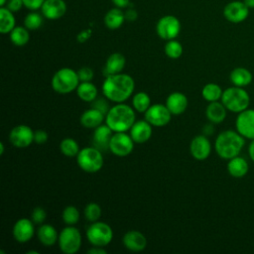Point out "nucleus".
<instances>
[{
	"label": "nucleus",
	"instance_id": "nucleus-1",
	"mask_svg": "<svg viewBox=\"0 0 254 254\" xmlns=\"http://www.w3.org/2000/svg\"><path fill=\"white\" fill-rule=\"evenodd\" d=\"M135 88L134 79L126 73H116L106 76L102 83L103 95L115 103L127 100Z\"/></svg>",
	"mask_w": 254,
	"mask_h": 254
},
{
	"label": "nucleus",
	"instance_id": "nucleus-2",
	"mask_svg": "<svg viewBox=\"0 0 254 254\" xmlns=\"http://www.w3.org/2000/svg\"><path fill=\"white\" fill-rule=\"evenodd\" d=\"M245 140L236 130H225L217 135L214 150L221 159L228 161L240 154L244 148Z\"/></svg>",
	"mask_w": 254,
	"mask_h": 254
},
{
	"label": "nucleus",
	"instance_id": "nucleus-3",
	"mask_svg": "<svg viewBox=\"0 0 254 254\" xmlns=\"http://www.w3.org/2000/svg\"><path fill=\"white\" fill-rule=\"evenodd\" d=\"M135 112L132 107L124 103H117L112 106L105 116L107 124L113 132H126L135 123Z\"/></svg>",
	"mask_w": 254,
	"mask_h": 254
},
{
	"label": "nucleus",
	"instance_id": "nucleus-4",
	"mask_svg": "<svg viewBox=\"0 0 254 254\" xmlns=\"http://www.w3.org/2000/svg\"><path fill=\"white\" fill-rule=\"evenodd\" d=\"M220 100L228 111L238 114L239 112L249 108L251 98L244 87L233 85L223 90Z\"/></svg>",
	"mask_w": 254,
	"mask_h": 254
},
{
	"label": "nucleus",
	"instance_id": "nucleus-5",
	"mask_svg": "<svg viewBox=\"0 0 254 254\" xmlns=\"http://www.w3.org/2000/svg\"><path fill=\"white\" fill-rule=\"evenodd\" d=\"M79 81L77 71L69 67H63L56 71L52 77L51 83L56 92L65 94L76 90Z\"/></svg>",
	"mask_w": 254,
	"mask_h": 254
},
{
	"label": "nucleus",
	"instance_id": "nucleus-6",
	"mask_svg": "<svg viewBox=\"0 0 254 254\" xmlns=\"http://www.w3.org/2000/svg\"><path fill=\"white\" fill-rule=\"evenodd\" d=\"M78 167L86 173H96L103 167V156L96 147H85L80 149L76 156Z\"/></svg>",
	"mask_w": 254,
	"mask_h": 254
},
{
	"label": "nucleus",
	"instance_id": "nucleus-7",
	"mask_svg": "<svg viewBox=\"0 0 254 254\" xmlns=\"http://www.w3.org/2000/svg\"><path fill=\"white\" fill-rule=\"evenodd\" d=\"M86 237L91 245L104 247L111 242L113 238V230L111 226L105 222L94 221L88 226Z\"/></svg>",
	"mask_w": 254,
	"mask_h": 254
},
{
	"label": "nucleus",
	"instance_id": "nucleus-8",
	"mask_svg": "<svg viewBox=\"0 0 254 254\" xmlns=\"http://www.w3.org/2000/svg\"><path fill=\"white\" fill-rule=\"evenodd\" d=\"M59 247L64 254H75L81 246V234L73 225L64 227L59 234Z\"/></svg>",
	"mask_w": 254,
	"mask_h": 254
},
{
	"label": "nucleus",
	"instance_id": "nucleus-9",
	"mask_svg": "<svg viewBox=\"0 0 254 254\" xmlns=\"http://www.w3.org/2000/svg\"><path fill=\"white\" fill-rule=\"evenodd\" d=\"M180 31L181 23L179 19L173 15H166L162 17L156 25V32L163 40H174L178 37Z\"/></svg>",
	"mask_w": 254,
	"mask_h": 254
},
{
	"label": "nucleus",
	"instance_id": "nucleus-10",
	"mask_svg": "<svg viewBox=\"0 0 254 254\" xmlns=\"http://www.w3.org/2000/svg\"><path fill=\"white\" fill-rule=\"evenodd\" d=\"M134 141L125 132H115L109 142V150L118 157H125L131 154L134 148Z\"/></svg>",
	"mask_w": 254,
	"mask_h": 254
},
{
	"label": "nucleus",
	"instance_id": "nucleus-11",
	"mask_svg": "<svg viewBox=\"0 0 254 254\" xmlns=\"http://www.w3.org/2000/svg\"><path fill=\"white\" fill-rule=\"evenodd\" d=\"M235 130L245 139H254V109L247 108L239 112L235 119Z\"/></svg>",
	"mask_w": 254,
	"mask_h": 254
},
{
	"label": "nucleus",
	"instance_id": "nucleus-12",
	"mask_svg": "<svg viewBox=\"0 0 254 254\" xmlns=\"http://www.w3.org/2000/svg\"><path fill=\"white\" fill-rule=\"evenodd\" d=\"M145 119L152 125L156 127H162L167 125L172 117V113L165 104H152L144 113Z\"/></svg>",
	"mask_w": 254,
	"mask_h": 254
},
{
	"label": "nucleus",
	"instance_id": "nucleus-13",
	"mask_svg": "<svg viewBox=\"0 0 254 254\" xmlns=\"http://www.w3.org/2000/svg\"><path fill=\"white\" fill-rule=\"evenodd\" d=\"M223 16L228 22L238 24L247 19L249 16V8L243 1H231L225 5Z\"/></svg>",
	"mask_w": 254,
	"mask_h": 254
},
{
	"label": "nucleus",
	"instance_id": "nucleus-14",
	"mask_svg": "<svg viewBox=\"0 0 254 254\" xmlns=\"http://www.w3.org/2000/svg\"><path fill=\"white\" fill-rule=\"evenodd\" d=\"M9 140L17 148H26L34 142V131L27 125H17L11 130Z\"/></svg>",
	"mask_w": 254,
	"mask_h": 254
},
{
	"label": "nucleus",
	"instance_id": "nucleus-15",
	"mask_svg": "<svg viewBox=\"0 0 254 254\" xmlns=\"http://www.w3.org/2000/svg\"><path fill=\"white\" fill-rule=\"evenodd\" d=\"M190 152L197 161L206 160L211 153V144L209 139L204 134L193 137L190 145Z\"/></svg>",
	"mask_w": 254,
	"mask_h": 254
},
{
	"label": "nucleus",
	"instance_id": "nucleus-16",
	"mask_svg": "<svg viewBox=\"0 0 254 254\" xmlns=\"http://www.w3.org/2000/svg\"><path fill=\"white\" fill-rule=\"evenodd\" d=\"M34 222L29 218H20L13 225L12 234L16 241L26 243L30 241L35 233Z\"/></svg>",
	"mask_w": 254,
	"mask_h": 254
},
{
	"label": "nucleus",
	"instance_id": "nucleus-17",
	"mask_svg": "<svg viewBox=\"0 0 254 254\" xmlns=\"http://www.w3.org/2000/svg\"><path fill=\"white\" fill-rule=\"evenodd\" d=\"M123 245L130 251L140 252L147 246V239L145 235L138 230L127 231L122 238Z\"/></svg>",
	"mask_w": 254,
	"mask_h": 254
},
{
	"label": "nucleus",
	"instance_id": "nucleus-18",
	"mask_svg": "<svg viewBox=\"0 0 254 254\" xmlns=\"http://www.w3.org/2000/svg\"><path fill=\"white\" fill-rule=\"evenodd\" d=\"M41 11L45 18L57 20L65 14L66 4L64 0H45Z\"/></svg>",
	"mask_w": 254,
	"mask_h": 254
},
{
	"label": "nucleus",
	"instance_id": "nucleus-19",
	"mask_svg": "<svg viewBox=\"0 0 254 254\" xmlns=\"http://www.w3.org/2000/svg\"><path fill=\"white\" fill-rule=\"evenodd\" d=\"M152 125L145 119L135 121L130 129V136L137 144H143L147 142L152 136Z\"/></svg>",
	"mask_w": 254,
	"mask_h": 254
},
{
	"label": "nucleus",
	"instance_id": "nucleus-20",
	"mask_svg": "<svg viewBox=\"0 0 254 254\" xmlns=\"http://www.w3.org/2000/svg\"><path fill=\"white\" fill-rule=\"evenodd\" d=\"M226 169H227L228 174L232 178L241 179L248 174L249 164L245 158L238 155V156L233 157L228 160Z\"/></svg>",
	"mask_w": 254,
	"mask_h": 254
},
{
	"label": "nucleus",
	"instance_id": "nucleus-21",
	"mask_svg": "<svg viewBox=\"0 0 254 254\" xmlns=\"http://www.w3.org/2000/svg\"><path fill=\"white\" fill-rule=\"evenodd\" d=\"M125 63H126V60L122 54L120 53L111 54L107 58L105 66L103 67V70H102L103 75L106 77L112 74L120 73L125 66Z\"/></svg>",
	"mask_w": 254,
	"mask_h": 254
},
{
	"label": "nucleus",
	"instance_id": "nucleus-22",
	"mask_svg": "<svg viewBox=\"0 0 254 254\" xmlns=\"http://www.w3.org/2000/svg\"><path fill=\"white\" fill-rule=\"evenodd\" d=\"M166 105L173 115H180L188 107V98L184 93L176 91L167 97Z\"/></svg>",
	"mask_w": 254,
	"mask_h": 254
},
{
	"label": "nucleus",
	"instance_id": "nucleus-23",
	"mask_svg": "<svg viewBox=\"0 0 254 254\" xmlns=\"http://www.w3.org/2000/svg\"><path fill=\"white\" fill-rule=\"evenodd\" d=\"M112 130L107 124H101L94 129L93 132V144L100 151L109 149V142L111 139Z\"/></svg>",
	"mask_w": 254,
	"mask_h": 254
},
{
	"label": "nucleus",
	"instance_id": "nucleus-24",
	"mask_svg": "<svg viewBox=\"0 0 254 254\" xmlns=\"http://www.w3.org/2000/svg\"><path fill=\"white\" fill-rule=\"evenodd\" d=\"M227 109L220 101L209 102L205 108V116L209 122L213 124H219L224 121L227 115Z\"/></svg>",
	"mask_w": 254,
	"mask_h": 254
},
{
	"label": "nucleus",
	"instance_id": "nucleus-25",
	"mask_svg": "<svg viewBox=\"0 0 254 254\" xmlns=\"http://www.w3.org/2000/svg\"><path fill=\"white\" fill-rule=\"evenodd\" d=\"M105 119V115L95 108H90L85 110L80 116V124L89 129H95L102 124Z\"/></svg>",
	"mask_w": 254,
	"mask_h": 254
},
{
	"label": "nucleus",
	"instance_id": "nucleus-26",
	"mask_svg": "<svg viewBox=\"0 0 254 254\" xmlns=\"http://www.w3.org/2000/svg\"><path fill=\"white\" fill-rule=\"evenodd\" d=\"M229 79L234 86L245 87V86H248L252 82L253 75H252V72L248 68L238 66V67L233 68L230 71Z\"/></svg>",
	"mask_w": 254,
	"mask_h": 254
},
{
	"label": "nucleus",
	"instance_id": "nucleus-27",
	"mask_svg": "<svg viewBox=\"0 0 254 254\" xmlns=\"http://www.w3.org/2000/svg\"><path fill=\"white\" fill-rule=\"evenodd\" d=\"M37 236L39 241L47 247H51L56 244V242L59 240V235L56 230V228L47 223L41 224V226L37 230Z\"/></svg>",
	"mask_w": 254,
	"mask_h": 254
},
{
	"label": "nucleus",
	"instance_id": "nucleus-28",
	"mask_svg": "<svg viewBox=\"0 0 254 254\" xmlns=\"http://www.w3.org/2000/svg\"><path fill=\"white\" fill-rule=\"evenodd\" d=\"M125 21V14L120 8L110 9L104 16V24L110 30H116L122 26Z\"/></svg>",
	"mask_w": 254,
	"mask_h": 254
},
{
	"label": "nucleus",
	"instance_id": "nucleus-29",
	"mask_svg": "<svg viewBox=\"0 0 254 254\" xmlns=\"http://www.w3.org/2000/svg\"><path fill=\"white\" fill-rule=\"evenodd\" d=\"M76 93L81 100L92 102L97 97V88L91 81H83L78 84Z\"/></svg>",
	"mask_w": 254,
	"mask_h": 254
},
{
	"label": "nucleus",
	"instance_id": "nucleus-30",
	"mask_svg": "<svg viewBox=\"0 0 254 254\" xmlns=\"http://www.w3.org/2000/svg\"><path fill=\"white\" fill-rule=\"evenodd\" d=\"M15 17L12 11L6 7L0 8V32L2 34L10 33L15 26Z\"/></svg>",
	"mask_w": 254,
	"mask_h": 254
},
{
	"label": "nucleus",
	"instance_id": "nucleus-31",
	"mask_svg": "<svg viewBox=\"0 0 254 254\" xmlns=\"http://www.w3.org/2000/svg\"><path fill=\"white\" fill-rule=\"evenodd\" d=\"M222 93H223V90L220 87V85L213 82L206 83L201 90V95L203 99L208 102L218 101L219 99H221Z\"/></svg>",
	"mask_w": 254,
	"mask_h": 254
},
{
	"label": "nucleus",
	"instance_id": "nucleus-32",
	"mask_svg": "<svg viewBox=\"0 0 254 254\" xmlns=\"http://www.w3.org/2000/svg\"><path fill=\"white\" fill-rule=\"evenodd\" d=\"M10 40L13 43V45L17 47L25 46L30 40V34L28 32V29L22 26L15 27L10 32Z\"/></svg>",
	"mask_w": 254,
	"mask_h": 254
},
{
	"label": "nucleus",
	"instance_id": "nucleus-33",
	"mask_svg": "<svg viewBox=\"0 0 254 254\" xmlns=\"http://www.w3.org/2000/svg\"><path fill=\"white\" fill-rule=\"evenodd\" d=\"M132 105L136 111L140 113H145L146 110L151 106V98L146 92H137L133 96Z\"/></svg>",
	"mask_w": 254,
	"mask_h": 254
},
{
	"label": "nucleus",
	"instance_id": "nucleus-34",
	"mask_svg": "<svg viewBox=\"0 0 254 254\" xmlns=\"http://www.w3.org/2000/svg\"><path fill=\"white\" fill-rule=\"evenodd\" d=\"M60 150L62 154L66 157H75L80 151L77 142L72 138H65L62 140L60 144Z\"/></svg>",
	"mask_w": 254,
	"mask_h": 254
},
{
	"label": "nucleus",
	"instance_id": "nucleus-35",
	"mask_svg": "<svg viewBox=\"0 0 254 254\" xmlns=\"http://www.w3.org/2000/svg\"><path fill=\"white\" fill-rule=\"evenodd\" d=\"M63 220L67 225H74L79 220V210L73 205H67L64 207L62 213Z\"/></svg>",
	"mask_w": 254,
	"mask_h": 254
},
{
	"label": "nucleus",
	"instance_id": "nucleus-36",
	"mask_svg": "<svg viewBox=\"0 0 254 254\" xmlns=\"http://www.w3.org/2000/svg\"><path fill=\"white\" fill-rule=\"evenodd\" d=\"M165 54L171 59H179L183 54V46L175 39L170 40L165 45Z\"/></svg>",
	"mask_w": 254,
	"mask_h": 254
},
{
	"label": "nucleus",
	"instance_id": "nucleus-37",
	"mask_svg": "<svg viewBox=\"0 0 254 254\" xmlns=\"http://www.w3.org/2000/svg\"><path fill=\"white\" fill-rule=\"evenodd\" d=\"M43 24V17L37 13V12H31L29 13L24 20V26L28 30H37L39 29Z\"/></svg>",
	"mask_w": 254,
	"mask_h": 254
},
{
	"label": "nucleus",
	"instance_id": "nucleus-38",
	"mask_svg": "<svg viewBox=\"0 0 254 254\" xmlns=\"http://www.w3.org/2000/svg\"><path fill=\"white\" fill-rule=\"evenodd\" d=\"M100 215H101V207L99 204L95 202H90L86 204V206L84 207V217L88 221L90 222L97 221Z\"/></svg>",
	"mask_w": 254,
	"mask_h": 254
},
{
	"label": "nucleus",
	"instance_id": "nucleus-39",
	"mask_svg": "<svg viewBox=\"0 0 254 254\" xmlns=\"http://www.w3.org/2000/svg\"><path fill=\"white\" fill-rule=\"evenodd\" d=\"M47 218L46 210L41 206H36L31 213V219L35 224H43Z\"/></svg>",
	"mask_w": 254,
	"mask_h": 254
},
{
	"label": "nucleus",
	"instance_id": "nucleus-40",
	"mask_svg": "<svg viewBox=\"0 0 254 254\" xmlns=\"http://www.w3.org/2000/svg\"><path fill=\"white\" fill-rule=\"evenodd\" d=\"M91 107L92 108H95L97 110H99L100 112H102L105 116L106 114L108 113L109 111V105H108V102L107 100L103 99V98H95L92 103H91Z\"/></svg>",
	"mask_w": 254,
	"mask_h": 254
},
{
	"label": "nucleus",
	"instance_id": "nucleus-41",
	"mask_svg": "<svg viewBox=\"0 0 254 254\" xmlns=\"http://www.w3.org/2000/svg\"><path fill=\"white\" fill-rule=\"evenodd\" d=\"M77 74H78L79 80L81 82H83V81H91L93 76H94L93 70L90 67H88V66H83V67L79 68L77 70Z\"/></svg>",
	"mask_w": 254,
	"mask_h": 254
},
{
	"label": "nucleus",
	"instance_id": "nucleus-42",
	"mask_svg": "<svg viewBox=\"0 0 254 254\" xmlns=\"http://www.w3.org/2000/svg\"><path fill=\"white\" fill-rule=\"evenodd\" d=\"M49 135L44 130H37L34 132V142L37 144H45L48 141Z\"/></svg>",
	"mask_w": 254,
	"mask_h": 254
},
{
	"label": "nucleus",
	"instance_id": "nucleus-43",
	"mask_svg": "<svg viewBox=\"0 0 254 254\" xmlns=\"http://www.w3.org/2000/svg\"><path fill=\"white\" fill-rule=\"evenodd\" d=\"M45 0H23L24 6L30 10L41 9Z\"/></svg>",
	"mask_w": 254,
	"mask_h": 254
},
{
	"label": "nucleus",
	"instance_id": "nucleus-44",
	"mask_svg": "<svg viewBox=\"0 0 254 254\" xmlns=\"http://www.w3.org/2000/svg\"><path fill=\"white\" fill-rule=\"evenodd\" d=\"M23 5H24L23 0H7L6 8H8L10 11L14 13L19 11Z\"/></svg>",
	"mask_w": 254,
	"mask_h": 254
},
{
	"label": "nucleus",
	"instance_id": "nucleus-45",
	"mask_svg": "<svg viewBox=\"0 0 254 254\" xmlns=\"http://www.w3.org/2000/svg\"><path fill=\"white\" fill-rule=\"evenodd\" d=\"M90 36H91V30L88 29V30H84V31L80 32V33L77 35L76 39H77V42H79V43H84L85 41H87V40L90 38Z\"/></svg>",
	"mask_w": 254,
	"mask_h": 254
},
{
	"label": "nucleus",
	"instance_id": "nucleus-46",
	"mask_svg": "<svg viewBox=\"0 0 254 254\" xmlns=\"http://www.w3.org/2000/svg\"><path fill=\"white\" fill-rule=\"evenodd\" d=\"M87 253H89V254H106L107 251L103 247L93 246L92 248L87 250Z\"/></svg>",
	"mask_w": 254,
	"mask_h": 254
},
{
	"label": "nucleus",
	"instance_id": "nucleus-47",
	"mask_svg": "<svg viewBox=\"0 0 254 254\" xmlns=\"http://www.w3.org/2000/svg\"><path fill=\"white\" fill-rule=\"evenodd\" d=\"M112 3L115 5V7L117 8H125L129 5L130 0H111Z\"/></svg>",
	"mask_w": 254,
	"mask_h": 254
},
{
	"label": "nucleus",
	"instance_id": "nucleus-48",
	"mask_svg": "<svg viewBox=\"0 0 254 254\" xmlns=\"http://www.w3.org/2000/svg\"><path fill=\"white\" fill-rule=\"evenodd\" d=\"M124 14H125V19H127L129 21H134L137 19V12L133 9L127 10V12Z\"/></svg>",
	"mask_w": 254,
	"mask_h": 254
},
{
	"label": "nucleus",
	"instance_id": "nucleus-49",
	"mask_svg": "<svg viewBox=\"0 0 254 254\" xmlns=\"http://www.w3.org/2000/svg\"><path fill=\"white\" fill-rule=\"evenodd\" d=\"M248 156L250 160L254 163V139L250 140V143L248 146Z\"/></svg>",
	"mask_w": 254,
	"mask_h": 254
},
{
	"label": "nucleus",
	"instance_id": "nucleus-50",
	"mask_svg": "<svg viewBox=\"0 0 254 254\" xmlns=\"http://www.w3.org/2000/svg\"><path fill=\"white\" fill-rule=\"evenodd\" d=\"M212 133H213V127H212V125H210V124L205 125L204 128H203V134H204L205 136H209V135H211Z\"/></svg>",
	"mask_w": 254,
	"mask_h": 254
},
{
	"label": "nucleus",
	"instance_id": "nucleus-51",
	"mask_svg": "<svg viewBox=\"0 0 254 254\" xmlns=\"http://www.w3.org/2000/svg\"><path fill=\"white\" fill-rule=\"evenodd\" d=\"M243 2L245 3V5L249 9H253L254 8V0H243Z\"/></svg>",
	"mask_w": 254,
	"mask_h": 254
},
{
	"label": "nucleus",
	"instance_id": "nucleus-52",
	"mask_svg": "<svg viewBox=\"0 0 254 254\" xmlns=\"http://www.w3.org/2000/svg\"><path fill=\"white\" fill-rule=\"evenodd\" d=\"M4 150H5V148H4V144H3V142H0V155H3Z\"/></svg>",
	"mask_w": 254,
	"mask_h": 254
},
{
	"label": "nucleus",
	"instance_id": "nucleus-53",
	"mask_svg": "<svg viewBox=\"0 0 254 254\" xmlns=\"http://www.w3.org/2000/svg\"><path fill=\"white\" fill-rule=\"evenodd\" d=\"M6 3H7V0H0V6L1 7H4L6 5Z\"/></svg>",
	"mask_w": 254,
	"mask_h": 254
},
{
	"label": "nucleus",
	"instance_id": "nucleus-54",
	"mask_svg": "<svg viewBox=\"0 0 254 254\" xmlns=\"http://www.w3.org/2000/svg\"><path fill=\"white\" fill-rule=\"evenodd\" d=\"M31 253H37L38 254V251H28L27 254H31Z\"/></svg>",
	"mask_w": 254,
	"mask_h": 254
}]
</instances>
